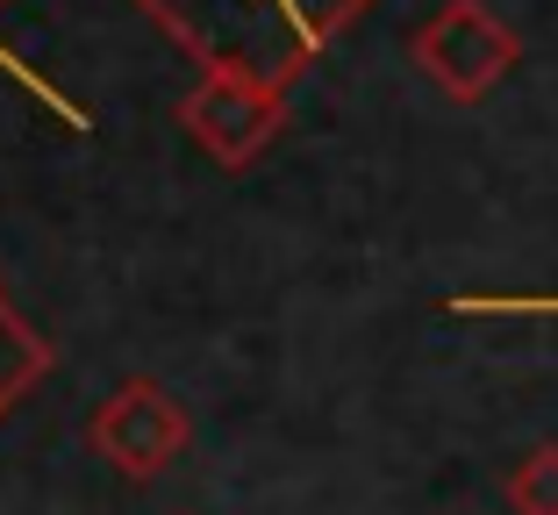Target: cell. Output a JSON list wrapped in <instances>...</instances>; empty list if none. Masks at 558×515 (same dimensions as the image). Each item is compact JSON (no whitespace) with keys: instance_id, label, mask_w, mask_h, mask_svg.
I'll list each match as a JSON object with an SVG mask.
<instances>
[{"instance_id":"obj_1","label":"cell","mask_w":558,"mask_h":515,"mask_svg":"<svg viewBox=\"0 0 558 515\" xmlns=\"http://www.w3.org/2000/svg\"><path fill=\"white\" fill-rule=\"evenodd\" d=\"M136 8L201 72H251L287 94L373 0H136Z\"/></svg>"},{"instance_id":"obj_2","label":"cell","mask_w":558,"mask_h":515,"mask_svg":"<svg viewBox=\"0 0 558 515\" xmlns=\"http://www.w3.org/2000/svg\"><path fill=\"white\" fill-rule=\"evenodd\" d=\"M409 58H415V72H423V79L437 86L444 100L473 108V100H487L494 86L515 72V58H523V36L494 15L487 0H444L429 22H415Z\"/></svg>"},{"instance_id":"obj_3","label":"cell","mask_w":558,"mask_h":515,"mask_svg":"<svg viewBox=\"0 0 558 515\" xmlns=\"http://www.w3.org/2000/svg\"><path fill=\"white\" fill-rule=\"evenodd\" d=\"M86 444H94V458H108L122 480H158V473H172L186 458L194 416H186V401L165 380H122L116 394L94 408Z\"/></svg>"},{"instance_id":"obj_4","label":"cell","mask_w":558,"mask_h":515,"mask_svg":"<svg viewBox=\"0 0 558 515\" xmlns=\"http://www.w3.org/2000/svg\"><path fill=\"white\" fill-rule=\"evenodd\" d=\"M180 130L208 150L222 172H251L287 130V94L251 72H201L194 94L180 100Z\"/></svg>"},{"instance_id":"obj_5","label":"cell","mask_w":558,"mask_h":515,"mask_svg":"<svg viewBox=\"0 0 558 515\" xmlns=\"http://www.w3.org/2000/svg\"><path fill=\"white\" fill-rule=\"evenodd\" d=\"M50 344H44V330L36 322H22L8 301H0V416L15 408V401H29L36 387L50 380Z\"/></svg>"},{"instance_id":"obj_6","label":"cell","mask_w":558,"mask_h":515,"mask_svg":"<svg viewBox=\"0 0 558 515\" xmlns=\"http://www.w3.org/2000/svg\"><path fill=\"white\" fill-rule=\"evenodd\" d=\"M515 515H558V444H530L501 480Z\"/></svg>"},{"instance_id":"obj_7","label":"cell","mask_w":558,"mask_h":515,"mask_svg":"<svg viewBox=\"0 0 558 515\" xmlns=\"http://www.w3.org/2000/svg\"><path fill=\"white\" fill-rule=\"evenodd\" d=\"M459 316H558V294H530V301H515V294H465V301H451Z\"/></svg>"},{"instance_id":"obj_8","label":"cell","mask_w":558,"mask_h":515,"mask_svg":"<svg viewBox=\"0 0 558 515\" xmlns=\"http://www.w3.org/2000/svg\"><path fill=\"white\" fill-rule=\"evenodd\" d=\"M0 8H8V0H0Z\"/></svg>"}]
</instances>
